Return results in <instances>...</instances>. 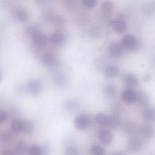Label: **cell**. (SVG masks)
I'll return each instance as SVG.
<instances>
[{
  "label": "cell",
  "instance_id": "cell-24",
  "mask_svg": "<svg viewBox=\"0 0 155 155\" xmlns=\"http://www.w3.org/2000/svg\"><path fill=\"white\" fill-rule=\"evenodd\" d=\"M15 18L20 21H25L28 19V12L23 9H19L15 12Z\"/></svg>",
  "mask_w": 155,
  "mask_h": 155
},
{
  "label": "cell",
  "instance_id": "cell-33",
  "mask_svg": "<svg viewBox=\"0 0 155 155\" xmlns=\"http://www.w3.org/2000/svg\"><path fill=\"white\" fill-rule=\"evenodd\" d=\"M53 22L57 26H61L64 24V21L61 17H56L53 19Z\"/></svg>",
  "mask_w": 155,
  "mask_h": 155
},
{
  "label": "cell",
  "instance_id": "cell-3",
  "mask_svg": "<svg viewBox=\"0 0 155 155\" xmlns=\"http://www.w3.org/2000/svg\"><path fill=\"white\" fill-rule=\"evenodd\" d=\"M33 42L37 48L40 49L45 48L48 42L47 37L44 34L41 33L39 30L31 34Z\"/></svg>",
  "mask_w": 155,
  "mask_h": 155
},
{
  "label": "cell",
  "instance_id": "cell-36",
  "mask_svg": "<svg viewBox=\"0 0 155 155\" xmlns=\"http://www.w3.org/2000/svg\"><path fill=\"white\" fill-rule=\"evenodd\" d=\"M53 17V14L51 11H48L44 14V18L47 20L51 19Z\"/></svg>",
  "mask_w": 155,
  "mask_h": 155
},
{
  "label": "cell",
  "instance_id": "cell-16",
  "mask_svg": "<svg viewBox=\"0 0 155 155\" xmlns=\"http://www.w3.org/2000/svg\"><path fill=\"white\" fill-rule=\"evenodd\" d=\"M53 80L57 86L61 87H65L68 84V79L66 76L61 73L56 74L53 78Z\"/></svg>",
  "mask_w": 155,
  "mask_h": 155
},
{
  "label": "cell",
  "instance_id": "cell-9",
  "mask_svg": "<svg viewBox=\"0 0 155 155\" xmlns=\"http://www.w3.org/2000/svg\"><path fill=\"white\" fill-rule=\"evenodd\" d=\"M140 134L144 139H151L154 135V127L150 125H145L140 129Z\"/></svg>",
  "mask_w": 155,
  "mask_h": 155
},
{
  "label": "cell",
  "instance_id": "cell-38",
  "mask_svg": "<svg viewBox=\"0 0 155 155\" xmlns=\"http://www.w3.org/2000/svg\"><path fill=\"white\" fill-rule=\"evenodd\" d=\"M150 75H149V74H147V75H146V76H145V78H144V80L148 81V80H149L150 79Z\"/></svg>",
  "mask_w": 155,
  "mask_h": 155
},
{
  "label": "cell",
  "instance_id": "cell-12",
  "mask_svg": "<svg viewBox=\"0 0 155 155\" xmlns=\"http://www.w3.org/2000/svg\"><path fill=\"white\" fill-rule=\"evenodd\" d=\"M120 70L118 67L116 65H108L105 70V73L106 76L110 78H116L119 74Z\"/></svg>",
  "mask_w": 155,
  "mask_h": 155
},
{
  "label": "cell",
  "instance_id": "cell-22",
  "mask_svg": "<svg viewBox=\"0 0 155 155\" xmlns=\"http://www.w3.org/2000/svg\"><path fill=\"white\" fill-rule=\"evenodd\" d=\"M137 93V100L136 102H137L141 106H146L148 103V98L147 96L144 92L140 91Z\"/></svg>",
  "mask_w": 155,
  "mask_h": 155
},
{
  "label": "cell",
  "instance_id": "cell-13",
  "mask_svg": "<svg viewBox=\"0 0 155 155\" xmlns=\"http://www.w3.org/2000/svg\"><path fill=\"white\" fill-rule=\"evenodd\" d=\"M144 120L147 123H151L155 119V110L151 107H147L144 109L142 113Z\"/></svg>",
  "mask_w": 155,
  "mask_h": 155
},
{
  "label": "cell",
  "instance_id": "cell-18",
  "mask_svg": "<svg viewBox=\"0 0 155 155\" xmlns=\"http://www.w3.org/2000/svg\"><path fill=\"white\" fill-rule=\"evenodd\" d=\"M24 120L15 119L11 122V128L13 131L17 133L22 132Z\"/></svg>",
  "mask_w": 155,
  "mask_h": 155
},
{
  "label": "cell",
  "instance_id": "cell-34",
  "mask_svg": "<svg viewBox=\"0 0 155 155\" xmlns=\"http://www.w3.org/2000/svg\"><path fill=\"white\" fill-rule=\"evenodd\" d=\"M9 4L10 0H0V8H6Z\"/></svg>",
  "mask_w": 155,
  "mask_h": 155
},
{
  "label": "cell",
  "instance_id": "cell-32",
  "mask_svg": "<svg viewBox=\"0 0 155 155\" xmlns=\"http://www.w3.org/2000/svg\"><path fill=\"white\" fill-rule=\"evenodd\" d=\"M97 0H82V4L85 8H91L96 6Z\"/></svg>",
  "mask_w": 155,
  "mask_h": 155
},
{
  "label": "cell",
  "instance_id": "cell-10",
  "mask_svg": "<svg viewBox=\"0 0 155 155\" xmlns=\"http://www.w3.org/2000/svg\"><path fill=\"white\" fill-rule=\"evenodd\" d=\"M41 83L38 80H33L29 83L28 89L31 94L37 96L41 90Z\"/></svg>",
  "mask_w": 155,
  "mask_h": 155
},
{
  "label": "cell",
  "instance_id": "cell-23",
  "mask_svg": "<svg viewBox=\"0 0 155 155\" xmlns=\"http://www.w3.org/2000/svg\"><path fill=\"white\" fill-rule=\"evenodd\" d=\"M28 152L31 155H41L45 154L43 147L33 145L28 147Z\"/></svg>",
  "mask_w": 155,
  "mask_h": 155
},
{
  "label": "cell",
  "instance_id": "cell-15",
  "mask_svg": "<svg viewBox=\"0 0 155 155\" xmlns=\"http://www.w3.org/2000/svg\"><path fill=\"white\" fill-rule=\"evenodd\" d=\"M95 120L100 126L108 127L109 117L104 113L102 112L97 113L95 117Z\"/></svg>",
  "mask_w": 155,
  "mask_h": 155
},
{
  "label": "cell",
  "instance_id": "cell-21",
  "mask_svg": "<svg viewBox=\"0 0 155 155\" xmlns=\"http://www.w3.org/2000/svg\"><path fill=\"white\" fill-rule=\"evenodd\" d=\"M121 123V120L118 114H114L109 117L108 127L115 128L119 126Z\"/></svg>",
  "mask_w": 155,
  "mask_h": 155
},
{
  "label": "cell",
  "instance_id": "cell-37",
  "mask_svg": "<svg viewBox=\"0 0 155 155\" xmlns=\"http://www.w3.org/2000/svg\"><path fill=\"white\" fill-rule=\"evenodd\" d=\"M15 154H16L15 150H5L2 151L3 155H14Z\"/></svg>",
  "mask_w": 155,
  "mask_h": 155
},
{
  "label": "cell",
  "instance_id": "cell-5",
  "mask_svg": "<svg viewBox=\"0 0 155 155\" xmlns=\"http://www.w3.org/2000/svg\"><path fill=\"white\" fill-rule=\"evenodd\" d=\"M122 100L127 104H132L136 102L137 93L130 89L125 90L121 94Z\"/></svg>",
  "mask_w": 155,
  "mask_h": 155
},
{
  "label": "cell",
  "instance_id": "cell-28",
  "mask_svg": "<svg viewBox=\"0 0 155 155\" xmlns=\"http://www.w3.org/2000/svg\"><path fill=\"white\" fill-rule=\"evenodd\" d=\"M34 126L32 122L28 120H24L22 132L26 134H30L33 131Z\"/></svg>",
  "mask_w": 155,
  "mask_h": 155
},
{
  "label": "cell",
  "instance_id": "cell-26",
  "mask_svg": "<svg viewBox=\"0 0 155 155\" xmlns=\"http://www.w3.org/2000/svg\"><path fill=\"white\" fill-rule=\"evenodd\" d=\"M114 4L110 1H106L101 6V10L105 14H109L113 11Z\"/></svg>",
  "mask_w": 155,
  "mask_h": 155
},
{
  "label": "cell",
  "instance_id": "cell-19",
  "mask_svg": "<svg viewBox=\"0 0 155 155\" xmlns=\"http://www.w3.org/2000/svg\"><path fill=\"white\" fill-rule=\"evenodd\" d=\"M105 92L108 97H114L117 93V87L113 83H109L105 87Z\"/></svg>",
  "mask_w": 155,
  "mask_h": 155
},
{
  "label": "cell",
  "instance_id": "cell-6",
  "mask_svg": "<svg viewBox=\"0 0 155 155\" xmlns=\"http://www.w3.org/2000/svg\"><path fill=\"white\" fill-rule=\"evenodd\" d=\"M143 147V143L140 140L136 138L130 139L127 143V148L131 152L140 151Z\"/></svg>",
  "mask_w": 155,
  "mask_h": 155
},
{
  "label": "cell",
  "instance_id": "cell-11",
  "mask_svg": "<svg viewBox=\"0 0 155 155\" xmlns=\"http://www.w3.org/2000/svg\"><path fill=\"white\" fill-rule=\"evenodd\" d=\"M123 81L126 86L130 87H133L137 85L138 79L136 75L129 73L126 74L124 76Z\"/></svg>",
  "mask_w": 155,
  "mask_h": 155
},
{
  "label": "cell",
  "instance_id": "cell-20",
  "mask_svg": "<svg viewBox=\"0 0 155 155\" xmlns=\"http://www.w3.org/2000/svg\"><path fill=\"white\" fill-rule=\"evenodd\" d=\"M65 38L62 33L57 32L53 34L51 38L52 44L56 46H60L64 42Z\"/></svg>",
  "mask_w": 155,
  "mask_h": 155
},
{
  "label": "cell",
  "instance_id": "cell-39",
  "mask_svg": "<svg viewBox=\"0 0 155 155\" xmlns=\"http://www.w3.org/2000/svg\"><path fill=\"white\" fill-rule=\"evenodd\" d=\"M38 2H39L40 3H42V2H44L45 1V0H37Z\"/></svg>",
  "mask_w": 155,
  "mask_h": 155
},
{
  "label": "cell",
  "instance_id": "cell-8",
  "mask_svg": "<svg viewBox=\"0 0 155 155\" xmlns=\"http://www.w3.org/2000/svg\"><path fill=\"white\" fill-rule=\"evenodd\" d=\"M43 64L49 68H54L58 65V60L54 54L46 53L42 58Z\"/></svg>",
  "mask_w": 155,
  "mask_h": 155
},
{
  "label": "cell",
  "instance_id": "cell-30",
  "mask_svg": "<svg viewBox=\"0 0 155 155\" xmlns=\"http://www.w3.org/2000/svg\"><path fill=\"white\" fill-rule=\"evenodd\" d=\"M0 137L1 140L4 143H6L8 142L11 139L12 134L9 130H6L2 133Z\"/></svg>",
  "mask_w": 155,
  "mask_h": 155
},
{
  "label": "cell",
  "instance_id": "cell-17",
  "mask_svg": "<svg viewBox=\"0 0 155 155\" xmlns=\"http://www.w3.org/2000/svg\"><path fill=\"white\" fill-rule=\"evenodd\" d=\"M78 107V103L75 100L71 99L67 101L64 104L65 110L68 112H74Z\"/></svg>",
  "mask_w": 155,
  "mask_h": 155
},
{
  "label": "cell",
  "instance_id": "cell-29",
  "mask_svg": "<svg viewBox=\"0 0 155 155\" xmlns=\"http://www.w3.org/2000/svg\"><path fill=\"white\" fill-rule=\"evenodd\" d=\"M28 144L24 142H21L19 143L16 147V153L18 154H23L28 151Z\"/></svg>",
  "mask_w": 155,
  "mask_h": 155
},
{
  "label": "cell",
  "instance_id": "cell-25",
  "mask_svg": "<svg viewBox=\"0 0 155 155\" xmlns=\"http://www.w3.org/2000/svg\"><path fill=\"white\" fill-rule=\"evenodd\" d=\"M123 130L128 134L134 133L137 129L136 125L131 122H126L122 126Z\"/></svg>",
  "mask_w": 155,
  "mask_h": 155
},
{
  "label": "cell",
  "instance_id": "cell-14",
  "mask_svg": "<svg viewBox=\"0 0 155 155\" xmlns=\"http://www.w3.org/2000/svg\"><path fill=\"white\" fill-rule=\"evenodd\" d=\"M113 29L118 33H122L126 31L127 25L123 20L118 19L113 21L112 22Z\"/></svg>",
  "mask_w": 155,
  "mask_h": 155
},
{
  "label": "cell",
  "instance_id": "cell-4",
  "mask_svg": "<svg viewBox=\"0 0 155 155\" xmlns=\"http://www.w3.org/2000/svg\"><path fill=\"white\" fill-rule=\"evenodd\" d=\"M98 137L101 143L104 145H110L113 141V137L112 133L106 129H101L98 132Z\"/></svg>",
  "mask_w": 155,
  "mask_h": 155
},
{
  "label": "cell",
  "instance_id": "cell-2",
  "mask_svg": "<svg viewBox=\"0 0 155 155\" xmlns=\"http://www.w3.org/2000/svg\"><path fill=\"white\" fill-rule=\"evenodd\" d=\"M121 45L125 49L133 51L137 47V40L132 35H127L122 39Z\"/></svg>",
  "mask_w": 155,
  "mask_h": 155
},
{
  "label": "cell",
  "instance_id": "cell-1",
  "mask_svg": "<svg viewBox=\"0 0 155 155\" xmlns=\"http://www.w3.org/2000/svg\"><path fill=\"white\" fill-rule=\"evenodd\" d=\"M90 124V119L86 114H80L77 116L74 120V125L77 129L82 130L88 127Z\"/></svg>",
  "mask_w": 155,
  "mask_h": 155
},
{
  "label": "cell",
  "instance_id": "cell-31",
  "mask_svg": "<svg viewBox=\"0 0 155 155\" xmlns=\"http://www.w3.org/2000/svg\"><path fill=\"white\" fill-rule=\"evenodd\" d=\"M66 154L69 155H78V150L73 146H68L67 147L65 150Z\"/></svg>",
  "mask_w": 155,
  "mask_h": 155
},
{
  "label": "cell",
  "instance_id": "cell-7",
  "mask_svg": "<svg viewBox=\"0 0 155 155\" xmlns=\"http://www.w3.org/2000/svg\"><path fill=\"white\" fill-rule=\"evenodd\" d=\"M124 49V48L120 44H112L109 48L108 53L111 58H117L122 55Z\"/></svg>",
  "mask_w": 155,
  "mask_h": 155
},
{
  "label": "cell",
  "instance_id": "cell-27",
  "mask_svg": "<svg viewBox=\"0 0 155 155\" xmlns=\"http://www.w3.org/2000/svg\"><path fill=\"white\" fill-rule=\"evenodd\" d=\"M90 151L91 154L95 155H103L105 153V150L98 144L93 145L91 148Z\"/></svg>",
  "mask_w": 155,
  "mask_h": 155
},
{
  "label": "cell",
  "instance_id": "cell-35",
  "mask_svg": "<svg viewBox=\"0 0 155 155\" xmlns=\"http://www.w3.org/2000/svg\"><path fill=\"white\" fill-rule=\"evenodd\" d=\"M7 119V115L5 111L0 110V123H3Z\"/></svg>",
  "mask_w": 155,
  "mask_h": 155
},
{
  "label": "cell",
  "instance_id": "cell-40",
  "mask_svg": "<svg viewBox=\"0 0 155 155\" xmlns=\"http://www.w3.org/2000/svg\"><path fill=\"white\" fill-rule=\"evenodd\" d=\"M2 78V77L1 74V73H0V81H1Z\"/></svg>",
  "mask_w": 155,
  "mask_h": 155
}]
</instances>
